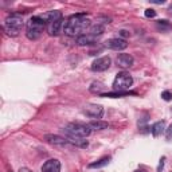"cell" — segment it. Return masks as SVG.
I'll return each instance as SVG.
<instances>
[{"label":"cell","mask_w":172,"mask_h":172,"mask_svg":"<svg viewBox=\"0 0 172 172\" xmlns=\"http://www.w3.org/2000/svg\"><path fill=\"white\" fill-rule=\"evenodd\" d=\"M92 27V22L86 18V13H77L70 16L63 24V33L69 37H81Z\"/></svg>","instance_id":"cell-1"},{"label":"cell","mask_w":172,"mask_h":172,"mask_svg":"<svg viewBox=\"0 0 172 172\" xmlns=\"http://www.w3.org/2000/svg\"><path fill=\"white\" fill-rule=\"evenodd\" d=\"M62 130L67 139H86L92 133V129H90L88 124H81V123H70L63 126Z\"/></svg>","instance_id":"cell-2"},{"label":"cell","mask_w":172,"mask_h":172,"mask_svg":"<svg viewBox=\"0 0 172 172\" xmlns=\"http://www.w3.org/2000/svg\"><path fill=\"white\" fill-rule=\"evenodd\" d=\"M24 27V20L23 16L20 13H11L7 16V19L4 20L3 28L4 31L10 35V37H18L20 34V31Z\"/></svg>","instance_id":"cell-3"},{"label":"cell","mask_w":172,"mask_h":172,"mask_svg":"<svg viewBox=\"0 0 172 172\" xmlns=\"http://www.w3.org/2000/svg\"><path fill=\"white\" fill-rule=\"evenodd\" d=\"M44 20L40 18L39 15L33 16L27 23V31H26V37L28 38L30 40H37L40 38V35L43 34L44 30Z\"/></svg>","instance_id":"cell-4"},{"label":"cell","mask_w":172,"mask_h":172,"mask_svg":"<svg viewBox=\"0 0 172 172\" xmlns=\"http://www.w3.org/2000/svg\"><path fill=\"white\" fill-rule=\"evenodd\" d=\"M132 83H133L132 75L129 73H126V71H121V73L116 75L112 86L114 89V92H126L132 86Z\"/></svg>","instance_id":"cell-5"},{"label":"cell","mask_w":172,"mask_h":172,"mask_svg":"<svg viewBox=\"0 0 172 172\" xmlns=\"http://www.w3.org/2000/svg\"><path fill=\"white\" fill-rule=\"evenodd\" d=\"M82 113L85 116L90 117V119L99 120L104 116V108L102 105H98V104H86V105L82 106Z\"/></svg>","instance_id":"cell-6"},{"label":"cell","mask_w":172,"mask_h":172,"mask_svg":"<svg viewBox=\"0 0 172 172\" xmlns=\"http://www.w3.org/2000/svg\"><path fill=\"white\" fill-rule=\"evenodd\" d=\"M44 140H46V143L51 144V145H54V147H59V148L73 147V144L70 143L69 139L63 137V136H59V134H53V133L44 134Z\"/></svg>","instance_id":"cell-7"},{"label":"cell","mask_w":172,"mask_h":172,"mask_svg":"<svg viewBox=\"0 0 172 172\" xmlns=\"http://www.w3.org/2000/svg\"><path fill=\"white\" fill-rule=\"evenodd\" d=\"M112 65V59L109 57H101L94 59L92 63V70L97 71V73H102V71H106Z\"/></svg>","instance_id":"cell-8"},{"label":"cell","mask_w":172,"mask_h":172,"mask_svg":"<svg viewBox=\"0 0 172 172\" xmlns=\"http://www.w3.org/2000/svg\"><path fill=\"white\" fill-rule=\"evenodd\" d=\"M105 47L110 48V50H114V51H123L128 47V43H126L125 39H121V38H112V39H108L105 42Z\"/></svg>","instance_id":"cell-9"},{"label":"cell","mask_w":172,"mask_h":172,"mask_svg":"<svg viewBox=\"0 0 172 172\" xmlns=\"http://www.w3.org/2000/svg\"><path fill=\"white\" fill-rule=\"evenodd\" d=\"M133 57L130 55V54H119L116 58V63H117V66L121 67V69H129V67H132L133 66Z\"/></svg>","instance_id":"cell-10"},{"label":"cell","mask_w":172,"mask_h":172,"mask_svg":"<svg viewBox=\"0 0 172 172\" xmlns=\"http://www.w3.org/2000/svg\"><path fill=\"white\" fill-rule=\"evenodd\" d=\"M63 24H65L63 19H58V20H54V22H51V23H48V26H47L48 34L53 35V37L59 35L61 31H63Z\"/></svg>","instance_id":"cell-11"},{"label":"cell","mask_w":172,"mask_h":172,"mask_svg":"<svg viewBox=\"0 0 172 172\" xmlns=\"http://www.w3.org/2000/svg\"><path fill=\"white\" fill-rule=\"evenodd\" d=\"M42 172H61V161L50 159L42 165Z\"/></svg>","instance_id":"cell-12"},{"label":"cell","mask_w":172,"mask_h":172,"mask_svg":"<svg viewBox=\"0 0 172 172\" xmlns=\"http://www.w3.org/2000/svg\"><path fill=\"white\" fill-rule=\"evenodd\" d=\"M42 19L44 20V23H51L54 20H58V19H62V13L61 11H47L39 15Z\"/></svg>","instance_id":"cell-13"},{"label":"cell","mask_w":172,"mask_h":172,"mask_svg":"<svg viewBox=\"0 0 172 172\" xmlns=\"http://www.w3.org/2000/svg\"><path fill=\"white\" fill-rule=\"evenodd\" d=\"M96 40H97V38L93 37V35L83 34L77 38V44H78V46H90V44L96 43Z\"/></svg>","instance_id":"cell-14"},{"label":"cell","mask_w":172,"mask_h":172,"mask_svg":"<svg viewBox=\"0 0 172 172\" xmlns=\"http://www.w3.org/2000/svg\"><path fill=\"white\" fill-rule=\"evenodd\" d=\"M164 132H165V121H157L151 128V133L153 137H159V136H161Z\"/></svg>","instance_id":"cell-15"},{"label":"cell","mask_w":172,"mask_h":172,"mask_svg":"<svg viewBox=\"0 0 172 172\" xmlns=\"http://www.w3.org/2000/svg\"><path fill=\"white\" fill-rule=\"evenodd\" d=\"M125 96H136V92H108L101 94V97H109V98H119V97H125Z\"/></svg>","instance_id":"cell-16"},{"label":"cell","mask_w":172,"mask_h":172,"mask_svg":"<svg viewBox=\"0 0 172 172\" xmlns=\"http://www.w3.org/2000/svg\"><path fill=\"white\" fill-rule=\"evenodd\" d=\"M105 89H106V86L105 83H102V82H99V81H94V82H92V85H90V88L89 90L92 93H96V94H104V92H105Z\"/></svg>","instance_id":"cell-17"},{"label":"cell","mask_w":172,"mask_h":172,"mask_svg":"<svg viewBox=\"0 0 172 172\" xmlns=\"http://www.w3.org/2000/svg\"><path fill=\"white\" fill-rule=\"evenodd\" d=\"M104 31H105V27H104L102 24L97 23V24H94V26L90 27L86 34L93 35V37H96V38H97V37H99V35H102V34H104Z\"/></svg>","instance_id":"cell-18"},{"label":"cell","mask_w":172,"mask_h":172,"mask_svg":"<svg viewBox=\"0 0 172 172\" xmlns=\"http://www.w3.org/2000/svg\"><path fill=\"white\" fill-rule=\"evenodd\" d=\"M88 125L90 126V129H94V130H102L108 128V123H105L102 120H93Z\"/></svg>","instance_id":"cell-19"},{"label":"cell","mask_w":172,"mask_h":172,"mask_svg":"<svg viewBox=\"0 0 172 172\" xmlns=\"http://www.w3.org/2000/svg\"><path fill=\"white\" fill-rule=\"evenodd\" d=\"M109 161H110V157L105 156V157H102V159L94 161V163H90L88 167H89V168H101V167H105L106 164H109Z\"/></svg>","instance_id":"cell-20"},{"label":"cell","mask_w":172,"mask_h":172,"mask_svg":"<svg viewBox=\"0 0 172 172\" xmlns=\"http://www.w3.org/2000/svg\"><path fill=\"white\" fill-rule=\"evenodd\" d=\"M156 27H157V30L161 31V33H165V31H169L172 28L169 22H167V20H157L156 22Z\"/></svg>","instance_id":"cell-21"},{"label":"cell","mask_w":172,"mask_h":172,"mask_svg":"<svg viewBox=\"0 0 172 172\" xmlns=\"http://www.w3.org/2000/svg\"><path fill=\"white\" fill-rule=\"evenodd\" d=\"M165 139H167V141H172V123L165 129Z\"/></svg>","instance_id":"cell-22"},{"label":"cell","mask_w":172,"mask_h":172,"mask_svg":"<svg viewBox=\"0 0 172 172\" xmlns=\"http://www.w3.org/2000/svg\"><path fill=\"white\" fill-rule=\"evenodd\" d=\"M161 98L164 99V101H171V99H172V93L169 92V90H165V92L161 93Z\"/></svg>","instance_id":"cell-23"},{"label":"cell","mask_w":172,"mask_h":172,"mask_svg":"<svg viewBox=\"0 0 172 172\" xmlns=\"http://www.w3.org/2000/svg\"><path fill=\"white\" fill-rule=\"evenodd\" d=\"M145 16L147 18H155L156 16V11L152 10V8H148V10H145Z\"/></svg>","instance_id":"cell-24"},{"label":"cell","mask_w":172,"mask_h":172,"mask_svg":"<svg viewBox=\"0 0 172 172\" xmlns=\"http://www.w3.org/2000/svg\"><path fill=\"white\" fill-rule=\"evenodd\" d=\"M119 34H120L121 39H123V38H126V37H129V31H126V30H121V31H119Z\"/></svg>","instance_id":"cell-25"},{"label":"cell","mask_w":172,"mask_h":172,"mask_svg":"<svg viewBox=\"0 0 172 172\" xmlns=\"http://www.w3.org/2000/svg\"><path fill=\"white\" fill-rule=\"evenodd\" d=\"M164 160H165V157H161V160H160V164H159V168H157V172H161L163 167H164Z\"/></svg>","instance_id":"cell-26"},{"label":"cell","mask_w":172,"mask_h":172,"mask_svg":"<svg viewBox=\"0 0 172 172\" xmlns=\"http://www.w3.org/2000/svg\"><path fill=\"white\" fill-rule=\"evenodd\" d=\"M149 2H151L152 4H164L165 3L164 0H149Z\"/></svg>","instance_id":"cell-27"},{"label":"cell","mask_w":172,"mask_h":172,"mask_svg":"<svg viewBox=\"0 0 172 172\" xmlns=\"http://www.w3.org/2000/svg\"><path fill=\"white\" fill-rule=\"evenodd\" d=\"M19 172H33V171H30L28 168H24V167H23V168H20V169H19Z\"/></svg>","instance_id":"cell-28"},{"label":"cell","mask_w":172,"mask_h":172,"mask_svg":"<svg viewBox=\"0 0 172 172\" xmlns=\"http://www.w3.org/2000/svg\"><path fill=\"white\" fill-rule=\"evenodd\" d=\"M169 10H171V11H172V4H171V7H169Z\"/></svg>","instance_id":"cell-29"},{"label":"cell","mask_w":172,"mask_h":172,"mask_svg":"<svg viewBox=\"0 0 172 172\" xmlns=\"http://www.w3.org/2000/svg\"><path fill=\"white\" fill-rule=\"evenodd\" d=\"M136 172H144V171H136Z\"/></svg>","instance_id":"cell-30"}]
</instances>
